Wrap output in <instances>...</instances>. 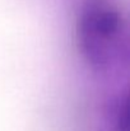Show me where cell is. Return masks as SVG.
Here are the masks:
<instances>
[{
  "label": "cell",
  "instance_id": "obj_1",
  "mask_svg": "<svg viewBox=\"0 0 130 131\" xmlns=\"http://www.w3.org/2000/svg\"><path fill=\"white\" fill-rule=\"evenodd\" d=\"M75 43L93 71L110 73L128 62V19L115 0H83L75 19Z\"/></svg>",
  "mask_w": 130,
  "mask_h": 131
}]
</instances>
